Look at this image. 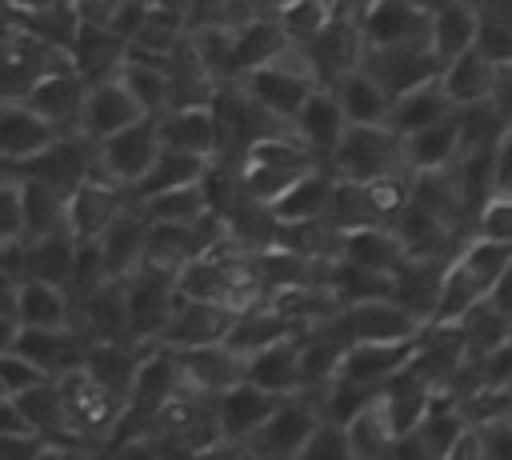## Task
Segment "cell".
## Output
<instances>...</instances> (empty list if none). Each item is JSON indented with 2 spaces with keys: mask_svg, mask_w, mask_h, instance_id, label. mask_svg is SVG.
Segmentation results:
<instances>
[{
  "mask_svg": "<svg viewBox=\"0 0 512 460\" xmlns=\"http://www.w3.org/2000/svg\"><path fill=\"white\" fill-rule=\"evenodd\" d=\"M316 164H324V160H320L292 128H284V132L256 136V140L236 156V180H240V188H244L252 200L268 204V200H276L296 176H304V172L316 168Z\"/></svg>",
  "mask_w": 512,
  "mask_h": 460,
  "instance_id": "1",
  "label": "cell"
},
{
  "mask_svg": "<svg viewBox=\"0 0 512 460\" xmlns=\"http://www.w3.org/2000/svg\"><path fill=\"white\" fill-rule=\"evenodd\" d=\"M324 164L340 180H356V184L392 172H412L404 160V136L392 124H348Z\"/></svg>",
  "mask_w": 512,
  "mask_h": 460,
  "instance_id": "2",
  "label": "cell"
},
{
  "mask_svg": "<svg viewBox=\"0 0 512 460\" xmlns=\"http://www.w3.org/2000/svg\"><path fill=\"white\" fill-rule=\"evenodd\" d=\"M320 392L324 388H296L288 396H276L272 412L260 420V428L240 444L248 456H300L316 424L324 420L320 412Z\"/></svg>",
  "mask_w": 512,
  "mask_h": 460,
  "instance_id": "3",
  "label": "cell"
},
{
  "mask_svg": "<svg viewBox=\"0 0 512 460\" xmlns=\"http://www.w3.org/2000/svg\"><path fill=\"white\" fill-rule=\"evenodd\" d=\"M68 48L40 40L32 28L20 20L4 16L0 20V100H24V92L52 68H64Z\"/></svg>",
  "mask_w": 512,
  "mask_h": 460,
  "instance_id": "4",
  "label": "cell"
},
{
  "mask_svg": "<svg viewBox=\"0 0 512 460\" xmlns=\"http://www.w3.org/2000/svg\"><path fill=\"white\" fill-rule=\"evenodd\" d=\"M160 124L156 116H140L132 120L128 128L112 132L108 140L96 144V164H92V176H104L112 184H120L128 196L132 188L144 180V172L152 168L156 152H160Z\"/></svg>",
  "mask_w": 512,
  "mask_h": 460,
  "instance_id": "5",
  "label": "cell"
},
{
  "mask_svg": "<svg viewBox=\"0 0 512 460\" xmlns=\"http://www.w3.org/2000/svg\"><path fill=\"white\" fill-rule=\"evenodd\" d=\"M56 384H60V392H64V404H68V416H72V428L80 432V440L92 444V448H100V444L112 436V428H116L124 404H120L84 364L60 372Z\"/></svg>",
  "mask_w": 512,
  "mask_h": 460,
  "instance_id": "6",
  "label": "cell"
},
{
  "mask_svg": "<svg viewBox=\"0 0 512 460\" xmlns=\"http://www.w3.org/2000/svg\"><path fill=\"white\" fill-rule=\"evenodd\" d=\"M324 324L332 332H340L344 340H404V336H420L424 332V324L408 308H400L392 296L348 300Z\"/></svg>",
  "mask_w": 512,
  "mask_h": 460,
  "instance_id": "7",
  "label": "cell"
},
{
  "mask_svg": "<svg viewBox=\"0 0 512 460\" xmlns=\"http://www.w3.org/2000/svg\"><path fill=\"white\" fill-rule=\"evenodd\" d=\"M128 288V332L136 344H156L160 328L176 304V276L160 272L152 264H140L132 276H124Z\"/></svg>",
  "mask_w": 512,
  "mask_h": 460,
  "instance_id": "8",
  "label": "cell"
},
{
  "mask_svg": "<svg viewBox=\"0 0 512 460\" xmlns=\"http://www.w3.org/2000/svg\"><path fill=\"white\" fill-rule=\"evenodd\" d=\"M360 68H368L392 96L424 84V80H436L444 60L436 56L432 40H412V44H388V48H364V60Z\"/></svg>",
  "mask_w": 512,
  "mask_h": 460,
  "instance_id": "9",
  "label": "cell"
},
{
  "mask_svg": "<svg viewBox=\"0 0 512 460\" xmlns=\"http://www.w3.org/2000/svg\"><path fill=\"white\" fill-rule=\"evenodd\" d=\"M96 164V140H88L80 128L76 132H56L40 152H32L28 160L12 164L20 176H36V180H48L56 188H72L80 184Z\"/></svg>",
  "mask_w": 512,
  "mask_h": 460,
  "instance_id": "10",
  "label": "cell"
},
{
  "mask_svg": "<svg viewBox=\"0 0 512 460\" xmlns=\"http://www.w3.org/2000/svg\"><path fill=\"white\" fill-rule=\"evenodd\" d=\"M176 364H180L176 392H188V396L216 400L224 388H232V384L244 380V356L232 352L224 340L196 344V348H176Z\"/></svg>",
  "mask_w": 512,
  "mask_h": 460,
  "instance_id": "11",
  "label": "cell"
},
{
  "mask_svg": "<svg viewBox=\"0 0 512 460\" xmlns=\"http://www.w3.org/2000/svg\"><path fill=\"white\" fill-rule=\"evenodd\" d=\"M132 196L120 188V184H112V180H104V176H84L80 184H72L68 188V196H64V228L76 236V240H100V232L116 220V212L128 204Z\"/></svg>",
  "mask_w": 512,
  "mask_h": 460,
  "instance_id": "12",
  "label": "cell"
},
{
  "mask_svg": "<svg viewBox=\"0 0 512 460\" xmlns=\"http://www.w3.org/2000/svg\"><path fill=\"white\" fill-rule=\"evenodd\" d=\"M84 88L88 80L64 64V68H52L44 72L28 92H24V104L32 116H40L52 132H76L80 124V104H84Z\"/></svg>",
  "mask_w": 512,
  "mask_h": 460,
  "instance_id": "13",
  "label": "cell"
},
{
  "mask_svg": "<svg viewBox=\"0 0 512 460\" xmlns=\"http://www.w3.org/2000/svg\"><path fill=\"white\" fill-rule=\"evenodd\" d=\"M364 48H368V44H364V32H360V16L336 12V16L328 20V28L308 40V52H312V64H316V80H320L324 88H332L344 72L360 68Z\"/></svg>",
  "mask_w": 512,
  "mask_h": 460,
  "instance_id": "14",
  "label": "cell"
},
{
  "mask_svg": "<svg viewBox=\"0 0 512 460\" xmlns=\"http://www.w3.org/2000/svg\"><path fill=\"white\" fill-rule=\"evenodd\" d=\"M140 116H144V108L132 100V92L124 88V80L120 76H104V80H92L84 88V104H80V124L76 128L88 140L100 144V140H108L112 132L128 128Z\"/></svg>",
  "mask_w": 512,
  "mask_h": 460,
  "instance_id": "15",
  "label": "cell"
},
{
  "mask_svg": "<svg viewBox=\"0 0 512 460\" xmlns=\"http://www.w3.org/2000/svg\"><path fill=\"white\" fill-rule=\"evenodd\" d=\"M232 328V312L216 300H184L176 296L164 328H160V340L156 344H168V348H196V344H216L224 340Z\"/></svg>",
  "mask_w": 512,
  "mask_h": 460,
  "instance_id": "16",
  "label": "cell"
},
{
  "mask_svg": "<svg viewBox=\"0 0 512 460\" xmlns=\"http://www.w3.org/2000/svg\"><path fill=\"white\" fill-rule=\"evenodd\" d=\"M100 260H104V276H132L140 264H144V248H148V216L140 212L136 200H128L116 220L100 232Z\"/></svg>",
  "mask_w": 512,
  "mask_h": 460,
  "instance_id": "17",
  "label": "cell"
},
{
  "mask_svg": "<svg viewBox=\"0 0 512 460\" xmlns=\"http://www.w3.org/2000/svg\"><path fill=\"white\" fill-rule=\"evenodd\" d=\"M416 340L420 336H404V340H348L336 376L356 380V384H368V388H380L388 376H396L412 360Z\"/></svg>",
  "mask_w": 512,
  "mask_h": 460,
  "instance_id": "18",
  "label": "cell"
},
{
  "mask_svg": "<svg viewBox=\"0 0 512 460\" xmlns=\"http://www.w3.org/2000/svg\"><path fill=\"white\" fill-rule=\"evenodd\" d=\"M344 128H348V116H344L336 92L324 88V84H316V88L304 96V104L296 108V116H292V132H296L320 160L332 156V148L340 144Z\"/></svg>",
  "mask_w": 512,
  "mask_h": 460,
  "instance_id": "19",
  "label": "cell"
},
{
  "mask_svg": "<svg viewBox=\"0 0 512 460\" xmlns=\"http://www.w3.org/2000/svg\"><path fill=\"white\" fill-rule=\"evenodd\" d=\"M360 32L368 48L412 44V40H428V16L408 0H368L360 12Z\"/></svg>",
  "mask_w": 512,
  "mask_h": 460,
  "instance_id": "20",
  "label": "cell"
},
{
  "mask_svg": "<svg viewBox=\"0 0 512 460\" xmlns=\"http://www.w3.org/2000/svg\"><path fill=\"white\" fill-rule=\"evenodd\" d=\"M272 404H276V396L256 388L252 380H240L216 396V420H220L228 452H240V444L260 428V420L272 412Z\"/></svg>",
  "mask_w": 512,
  "mask_h": 460,
  "instance_id": "21",
  "label": "cell"
},
{
  "mask_svg": "<svg viewBox=\"0 0 512 460\" xmlns=\"http://www.w3.org/2000/svg\"><path fill=\"white\" fill-rule=\"evenodd\" d=\"M444 264L448 260H432V256H404L396 268H392V288L388 296L408 308L420 324L432 320V308H436V292H440V276H444Z\"/></svg>",
  "mask_w": 512,
  "mask_h": 460,
  "instance_id": "22",
  "label": "cell"
},
{
  "mask_svg": "<svg viewBox=\"0 0 512 460\" xmlns=\"http://www.w3.org/2000/svg\"><path fill=\"white\" fill-rule=\"evenodd\" d=\"M32 364H40L48 376H60L76 364H84V352H88V336L76 332L72 324H60V328H20L16 344Z\"/></svg>",
  "mask_w": 512,
  "mask_h": 460,
  "instance_id": "23",
  "label": "cell"
},
{
  "mask_svg": "<svg viewBox=\"0 0 512 460\" xmlns=\"http://www.w3.org/2000/svg\"><path fill=\"white\" fill-rule=\"evenodd\" d=\"M68 60L72 68L92 84L104 76H116L128 60V40H120L108 24H80L72 44H68Z\"/></svg>",
  "mask_w": 512,
  "mask_h": 460,
  "instance_id": "24",
  "label": "cell"
},
{
  "mask_svg": "<svg viewBox=\"0 0 512 460\" xmlns=\"http://www.w3.org/2000/svg\"><path fill=\"white\" fill-rule=\"evenodd\" d=\"M72 260H76V236L68 228L44 232L36 240H20L16 252V276H36L52 284H72Z\"/></svg>",
  "mask_w": 512,
  "mask_h": 460,
  "instance_id": "25",
  "label": "cell"
},
{
  "mask_svg": "<svg viewBox=\"0 0 512 460\" xmlns=\"http://www.w3.org/2000/svg\"><path fill=\"white\" fill-rule=\"evenodd\" d=\"M244 380H252L256 388H264L272 396L296 392L300 388V332L244 356Z\"/></svg>",
  "mask_w": 512,
  "mask_h": 460,
  "instance_id": "26",
  "label": "cell"
},
{
  "mask_svg": "<svg viewBox=\"0 0 512 460\" xmlns=\"http://www.w3.org/2000/svg\"><path fill=\"white\" fill-rule=\"evenodd\" d=\"M236 80L248 88V96H252L260 108H268V112H272V116H280L284 124H292L296 108H300V104H304V96L316 88L312 80H304V76H288V72L268 68V64L248 68V72H240Z\"/></svg>",
  "mask_w": 512,
  "mask_h": 460,
  "instance_id": "27",
  "label": "cell"
},
{
  "mask_svg": "<svg viewBox=\"0 0 512 460\" xmlns=\"http://www.w3.org/2000/svg\"><path fill=\"white\" fill-rule=\"evenodd\" d=\"M16 316L20 328H60L72 320V292L52 280L16 276Z\"/></svg>",
  "mask_w": 512,
  "mask_h": 460,
  "instance_id": "28",
  "label": "cell"
},
{
  "mask_svg": "<svg viewBox=\"0 0 512 460\" xmlns=\"http://www.w3.org/2000/svg\"><path fill=\"white\" fill-rule=\"evenodd\" d=\"M156 124H160V144L184 148V152H200V156H216V116H212V104L164 108L156 116Z\"/></svg>",
  "mask_w": 512,
  "mask_h": 460,
  "instance_id": "29",
  "label": "cell"
},
{
  "mask_svg": "<svg viewBox=\"0 0 512 460\" xmlns=\"http://www.w3.org/2000/svg\"><path fill=\"white\" fill-rule=\"evenodd\" d=\"M296 332H300V328H296L272 300H260L256 308L232 316V328H228L224 344H228L232 352H240V356H252V352H260V348H268V344H276V340H284V336H296Z\"/></svg>",
  "mask_w": 512,
  "mask_h": 460,
  "instance_id": "30",
  "label": "cell"
},
{
  "mask_svg": "<svg viewBox=\"0 0 512 460\" xmlns=\"http://www.w3.org/2000/svg\"><path fill=\"white\" fill-rule=\"evenodd\" d=\"M348 124H388V108H392V92L368 72V68H352L332 84Z\"/></svg>",
  "mask_w": 512,
  "mask_h": 460,
  "instance_id": "31",
  "label": "cell"
},
{
  "mask_svg": "<svg viewBox=\"0 0 512 460\" xmlns=\"http://www.w3.org/2000/svg\"><path fill=\"white\" fill-rule=\"evenodd\" d=\"M332 180H336V172H332L328 164H316V168H308L304 176H296V180H292L276 200H268V208H272L276 224L316 220V216L324 212V204H328Z\"/></svg>",
  "mask_w": 512,
  "mask_h": 460,
  "instance_id": "32",
  "label": "cell"
},
{
  "mask_svg": "<svg viewBox=\"0 0 512 460\" xmlns=\"http://www.w3.org/2000/svg\"><path fill=\"white\" fill-rule=\"evenodd\" d=\"M440 84H444V92H448V100L456 108L460 104L488 100L492 96V84H496V64L488 56H480L476 48H464V52H456V56L444 60Z\"/></svg>",
  "mask_w": 512,
  "mask_h": 460,
  "instance_id": "33",
  "label": "cell"
},
{
  "mask_svg": "<svg viewBox=\"0 0 512 460\" xmlns=\"http://www.w3.org/2000/svg\"><path fill=\"white\" fill-rule=\"evenodd\" d=\"M452 112H456V104L448 100V92H444V84H440V76H436V80H424V84H416V88L392 96L388 124H392L400 136H408V132L424 128V124H436V120H444V116H452Z\"/></svg>",
  "mask_w": 512,
  "mask_h": 460,
  "instance_id": "34",
  "label": "cell"
},
{
  "mask_svg": "<svg viewBox=\"0 0 512 460\" xmlns=\"http://www.w3.org/2000/svg\"><path fill=\"white\" fill-rule=\"evenodd\" d=\"M376 392H380L384 412H388V420H392V428H396V436H400V432H412V428L420 424V416H424V408H428V400H432L436 388L404 364V368H400L396 376H388Z\"/></svg>",
  "mask_w": 512,
  "mask_h": 460,
  "instance_id": "35",
  "label": "cell"
},
{
  "mask_svg": "<svg viewBox=\"0 0 512 460\" xmlns=\"http://www.w3.org/2000/svg\"><path fill=\"white\" fill-rule=\"evenodd\" d=\"M212 168V156H200V152H184V148H160L152 168L144 172V180L132 188V200L140 196H152V192H164V188H180V184H196L204 180V172Z\"/></svg>",
  "mask_w": 512,
  "mask_h": 460,
  "instance_id": "36",
  "label": "cell"
},
{
  "mask_svg": "<svg viewBox=\"0 0 512 460\" xmlns=\"http://www.w3.org/2000/svg\"><path fill=\"white\" fill-rule=\"evenodd\" d=\"M344 440H348V456H360V460H372V456H388L392 452L396 428H392V420L384 412L380 392H372V400L344 420Z\"/></svg>",
  "mask_w": 512,
  "mask_h": 460,
  "instance_id": "37",
  "label": "cell"
},
{
  "mask_svg": "<svg viewBox=\"0 0 512 460\" xmlns=\"http://www.w3.org/2000/svg\"><path fill=\"white\" fill-rule=\"evenodd\" d=\"M460 152V136H456V112L436 120V124H424L416 132L404 136V160L412 172H428V168H448Z\"/></svg>",
  "mask_w": 512,
  "mask_h": 460,
  "instance_id": "38",
  "label": "cell"
},
{
  "mask_svg": "<svg viewBox=\"0 0 512 460\" xmlns=\"http://www.w3.org/2000/svg\"><path fill=\"white\" fill-rule=\"evenodd\" d=\"M232 32H236V76L248 72V68H260L272 60V52L288 40L280 20L268 16V12H248L240 20H232Z\"/></svg>",
  "mask_w": 512,
  "mask_h": 460,
  "instance_id": "39",
  "label": "cell"
},
{
  "mask_svg": "<svg viewBox=\"0 0 512 460\" xmlns=\"http://www.w3.org/2000/svg\"><path fill=\"white\" fill-rule=\"evenodd\" d=\"M188 44L208 68L216 84L236 76V32L228 20H208V24H188Z\"/></svg>",
  "mask_w": 512,
  "mask_h": 460,
  "instance_id": "40",
  "label": "cell"
},
{
  "mask_svg": "<svg viewBox=\"0 0 512 460\" xmlns=\"http://www.w3.org/2000/svg\"><path fill=\"white\" fill-rule=\"evenodd\" d=\"M64 188L36 180V176H20V208H24V240H36L44 232L64 228Z\"/></svg>",
  "mask_w": 512,
  "mask_h": 460,
  "instance_id": "41",
  "label": "cell"
},
{
  "mask_svg": "<svg viewBox=\"0 0 512 460\" xmlns=\"http://www.w3.org/2000/svg\"><path fill=\"white\" fill-rule=\"evenodd\" d=\"M344 260L360 264V268H376V272H392L404 260V248L392 232V224H364L344 232Z\"/></svg>",
  "mask_w": 512,
  "mask_h": 460,
  "instance_id": "42",
  "label": "cell"
},
{
  "mask_svg": "<svg viewBox=\"0 0 512 460\" xmlns=\"http://www.w3.org/2000/svg\"><path fill=\"white\" fill-rule=\"evenodd\" d=\"M476 20H480V12H476L472 0H448L444 8H436V12L428 16V40H432L436 56L448 60V56L472 48Z\"/></svg>",
  "mask_w": 512,
  "mask_h": 460,
  "instance_id": "43",
  "label": "cell"
},
{
  "mask_svg": "<svg viewBox=\"0 0 512 460\" xmlns=\"http://www.w3.org/2000/svg\"><path fill=\"white\" fill-rule=\"evenodd\" d=\"M136 204H140V212L152 224H192V220H200L208 212L204 180L180 184V188H164V192H152V196H140Z\"/></svg>",
  "mask_w": 512,
  "mask_h": 460,
  "instance_id": "44",
  "label": "cell"
},
{
  "mask_svg": "<svg viewBox=\"0 0 512 460\" xmlns=\"http://www.w3.org/2000/svg\"><path fill=\"white\" fill-rule=\"evenodd\" d=\"M168 60H140V56H128L124 68L116 72L124 80V88L132 92V100L144 108V116H160L168 108V72H164Z\"/></svg>",
  "mask_w": 512,
  "mask_h": 460,
  "instance_id": "45",
  "label": "cell"
},
{
  "mask_svg": "<svg viewBox=\"0 0 512 460\" xmlns=\"http://www.w3.org/2000/svg\"><path fill=\"white\" fill-rule=\"evenodd\" d=\"M484 300V288L464 272V264L452 256L444 264V276H440V292H436V308H432V320L428 324H460V316Z\"/></svg>",
  "mask_w": 512,
  "mask_h": 460,
  "instance_id": "46",
  "label": "cell"
},
{
  "mask_svg": "<svg viewBox=\"0 0 512 460\" xmlns=\"http://www.w3.org/2000/svg\"><path fill=\"white\" fill-rule=\"evenodd\" d=\"M460 336H464V348H468V356L472 360H480V356H488L496 344H504L508 336H512V320L500 312V308H492L488 300H476L464 316H460Z\"/></svg>",
  "mask_w": 512,
  "mask_h": 460,
  "instance_id": "47",
  "label": "cell"
},
{
  "mask_svg": "<svg viewBox=\"0 0 512 460\" xmlns=\"http://www.w3.org/2000/svg\"><path fill=\"white\" fill-rule=\"evenodd\" d=\"M456 260L464 264V272L488 292L492 284H496V276L508 268V260H512V240H492V236H480V232H472V236H464V244L456 248Z\"/></svg>",
  "mask_w": 512,
  "mask_h": 460,
  "instance_id": "48",
  "label": "cell"
},
{
  "mask_svg": "<svg viewBox=\"0 0 512 460\" xmlns=\"http://www.w3.org/2000/svg\"><path fill=\"white\" fill-rule=\"evenodd\" d=\"M336 12H340V8H336L332 0H288L284 8H276V20H280V28H284L288 40L308 44L316 32L328 28V20H332Z\"/></svg>",
  "mask_w": 512,
  "mask_h": 460,
  "instance_id": "49",
  "label": "cell"
},
{
  "mask_svg": "<svg viewBox=\"0 0 512 460\" xmlns=\"http://www.w3.org/2000/svg\"><path fill=\"white\" fill-rule=\"evenodd\" d=\"M24 240V208H20V172L0 176V244Z\"/></svg>",
  "mask_w": 512,
  "mask_h": 460,
  "instance_id": "50",
  "label": "cell"
},
{
  "mask_svg": "<svg viewBox=\"0 0 512 460\" xmlns=\"http://www.w3.org/2000/svg\"><path fill=\"white\" fill-rule=\"evenodd\" d=\"M472 232L492 240H512V192H488V200L476 212Z\"/></svg>",
  "mask_w": 512,
  "mask_h": 460,
  "instance_id": "51",
  "label": "cell"
},
{
  "mask_svg": "<svg viewBox=\"0 0 512 460\" xmlns=\"http://www.w3.org/2000/svg\"><path fill=\"white\" fill-rule=\"evenodd\" d=\"M40 380H48V372H44L40 364H32L20 348H4V352H0V384H4L8 396L24 392V388H32V384H40Z\"/></svg>",
  "mask_w": 512,
  "mask_h": 460,
  "instance_id": "52",
  "label": "cell"
},
{
  "mask_svg": "<svg viewBox=\"0 0 512 460\" xmlns=\"http://www.w3.org/2000/svg\"><path fill=\"white\" fill-rule=\"evenodd\" d=\"M472 48H476L480 56H488L492 64H512V28H508V24H500V20L480 16V20H476Z\"/></svg>",
  "mask_w": 512,
  "mask_h": 460,
  "instance_id": "53",
  "label": "cell"
},
{
  "mask_svg": "<svg viewBox=\"0 0 512 460\" xmlns=\"http://www.w3.org/2000/svg\"><path fill=\"white\" fill-rule=\"evenodd\" d=\"M20 336V316H16V272L0 268V352L12 348Z\"/></svg>",
  "mask_w": 512,
  "mask_h": 460,
  "instance_id": "54",
  "label": "cell"
},
{
  "mask_svg": "<svg viewBox=\"0 0 512 460\" xmlns=\"http://www.w3.org/2000/svg\"><path fill=\"white\" fill-rule=\"evenodd\" d=\"M476 432H480V452H484V460L488 456H512V416H492V420H480L476 424Z\"/></svg>",
  "mask_w": 512,
  "mask_h": 460,
  "instance_id": "55",
  "label": "cell"
},
{
  "mask_svg": "<svg viewBox=\"0 0 512 460\" xmlns=\"http://www.w3.org/2000/svg\"><path fill=\"white\" fill-rule=\"evenodd\" d=\"M300 456H348V440H344V424H332V420H320L316 432L308 436L304 452Z\"/></svg>",
  "mask_w": 512,
  "mask_h": 460,
  "instance_id": "56",
  "label": "cell"
},
{
  "mask_svg": "<svg viewBox=\"0 0 512 460\" xmlns=\"http://www.w3.org/2000/svg\"><path fill=\"white\" fill-rule=\"evenodd\" d=\"M480 376H484V384L512 392V336L504 344H496L488 356H480Z\"/></svg>",
  "mask_w": 512,
  "mask_h": 460,
  "instance_id": "57",
  "label": "cell"
},
{
  "mask_svg": "<svg viewBox=\"0 0 512 460\" xmlns=\"http://www.w3.org/2000/svg\"><path fill=\"white\" fill-rule=\"evenodd\" d=\"M144 16H148V0H116L112 12H108V28H112L120 40H132V36L140 32Z\"/></svg>",
  "mask_w": 512,
  "mask_h": 460,
  "instance_id": "58",
  "label": "cell"
},
{
  "mask_svg": "<svg viewBox=\"0 0 512 460\" xmlns=\"http://www.w3.org/2000/svg\"><path fill=\"white\" fill-rule=\"evenodd\" d=\"M492 192H512V124L504 128L492 156Z\"/></svg>",
  "mask_w": 512,
  "mask_h": 460,
  "instance_id": "59",
  "label": "cell"
},
{
  "mask_svg": "<svg viewBox=\"0 0 512 460\" xmlns=\"http://www.w3.org/2000/svg\"><path fill=\"white\" fill-rule=\"evenodd\" d=\"M484 300H488L492 308H500V312L512 320V260H508V268L496 276V284L484 292Z\"/></svg>",
  "mask_w": 512,
  "mask_h": 460,
  "instance_id": "60",
  "label": "cell"
},
{
  "mask_svg": "<svg viewBox=\"0 0 512 460\" xmlns=\"http://www.w3.org/2000/svg\"><path fill=\"white\" fill-rule=\"evenodd\" d=\"M488 100L512 120V64H496V84H492V96Z\"/></svg>",
  "mask_w": 512,
  "mask_h": 460,
  "instance_id": "61",
  "label": "cell"
},
{
  "mask_svg": "<svg viewBox=\"0 0 512 460\" xmlns=\"http://www.w3.org/2000/svg\"><path fill=\"white\" fill-rule=\"evenodd\" d=\"M408 4H412V8H420L424 16H432V12H436V8H444L448 0H408Z\"/></svg>",
  "mask_w": 512,
  "mask_h": 460,
  "instance_id": "62",
  "label": "cell"
},
{
  "mask_svg": "<svg viewBox=\"0 0 512 460\" xmlns=\"http://www.w3.org/2000/svg\"><path fill=\"white\" fill-rule=\"evenodd\" d=\"M0 396H8V392H4V384H0Z\"/></svg>",
  "mask_w": 512,
  "mask_h": 460,
  "instance_id": "63",
  "label": "cell"
}]
</instances>
